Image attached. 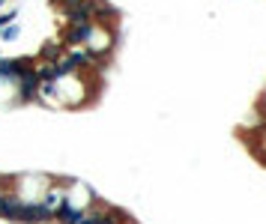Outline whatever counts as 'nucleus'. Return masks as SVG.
<instances>
[{
    "mask_svg": "<svg viewBox=\"0 0 266 224\" xmlns=\"http://www.w3.org/2000/svg\"><path fill=\"white\" fill-rule=\"evenodd\" d=\"M60 54H63V42H60V39H51V42H45V45L39 48V60H45V63H54Z\"/></svg>",
    "mask_w": 266,
    "mask_h": 224,
    "instance_id": "f257e3e1",
    "label": "nucleus"
},
{
    "mask_svg": "<svg viewBox=\"0 0 266 224\" xmlns=\"http://www.w3.org/2000/svg\"><path fill=\"white\" fill-rule=\"evenodd\" d=\"M12 18H15V12H3V15H0V27H3V24H12Z\"/></svg>",
    "mask_w": 266,
    "mask_h": 224,
    "instance_id": "f03ea898",
    "label": "nucleus"
},
{
    "mask_svg": "<svg viewBox=\"0 0 266 224\" xmlns=\"http://www.w3.org/2000/svg\"><path fill=\"white\" fill-rule=\"evenodd\" d=\"M0 6H3V0H0Z\"/></svg>",
    "mask_w": 266,
    "mask_h": 224,
    "instance_id": "7ed1b4c3",
    "label": "nucleus"
},
{
    "mask_svg": "<svg viewBox=\"0 0 266 224\" xmlns=\"http://www.w3.org/2000/svg\"><path fill=\"white\" fill-rule=\"evenodd\" d=\"M60 3H63V0H60Z\"/></svg>",
    "mask_w": 266,
    "mask_h": 224,
    "instance_id": "20e7f679",
    "label": "nucleus"
}]
</instances>
